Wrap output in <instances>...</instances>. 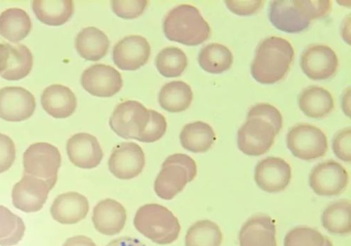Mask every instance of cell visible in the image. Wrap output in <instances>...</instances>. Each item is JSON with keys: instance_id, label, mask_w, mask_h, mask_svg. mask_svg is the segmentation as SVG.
Instances as JSON below:
<instances>
[{"instance_id": "1", "label": "cell", "mask_w": 351, "mask_h": 246, "mask_svg": "<svg viewBox=\"0 0 351 246\" xmlns=\"http://www.w3.org/2000/svg\"><path fill=\"white\" fill-rule=\"evenodd\" d=\"M282 122L280 112L274 106L261 103L252 107L238 132L239 149L250 157L265 155L273 146Z\"/></svg>"}, {"instance_id": "2", "label": "cell", "mask_w": 351, "mask_h": 246, "mask_svg": "<svg viewBox=\"0 0 351 246\" xmlns=\"http://www.w3.org/2000/svg\"><path fill=\"white\" fill-rule=\"evenodd\" d=\"M294 57V48L287 41L279 37L263 40L255 52L252 76L261 84H275L285 78Z\"/></svg>"}, {"instance_id": "3", "label": "cell", "mask_w": 351, "mask_h": 246, "mask_svg": "<svg viewBox=\"0 0 351 246\" xmlns=\"http://www.w3.org/2000/svg\"><path fill=\"white\" fill-rule=\"evenodd\" d=\"M331 2L307 0H279L271 3L269 17L281 32L299 34L306 30L311 21L324 18L331 10Z\"/></svg>"}, {"instance_id": "4", "label": "cell", "mask_w": 351, "mask_h": 246, "mask_svg": "<svg viewBox=\"0 0 351 246\" xmlns=\"http://www.w3.org/2000/svg\"><path fill=\"white\" fill-rule=\"evenodd\" d=\"M167 39L188 46H197L207 41L211 28L199 11L190 5H181L171 10L163 23Z\"/></svg>"}, {"instance_id": "5", "label": "cell", "mask_w": 351, "mask_h": 246, "mask_svg": "<svg viewBox=\"0 0 351 246\" xmlns=\"http://www.w3.org/2000/svg\"><path fill=\"white\" fill-rule=\"evenodd\" d=\"M134 225L146 238L159 245H167L178 238L181 225L177 217L166 207L146 204L136 212Z\"/></svg>"}, {"instance_id": "6", "label": "cell", "mask_w": 351, "mask_h": 246, "mask_svg": "<svg viewBox=\"0 0 351 246\" xmlns=\"http://www.w3.org/2000/svg\"><path fill=\"white\" fill-rule=\"evenodd\" d=\"M197 173V165L193 159L183 153H175L162 165L155 181V192L160 199L171 200L184 190Z\"/></svg>"}, {"instance_id": "7", "label": "cell", "mask_w": 351, "mask_h": 246, "mask_svg": "<svg viewBox=\"0 0 351 246\" xmlns=\"http://www.w3.org/2000/svg\"><path fill=\"white\" fill-rule=\"evenodd\" d=\"M61 166L60 150L49 143L34 144L27 148L23 155V175L44 180L51 190L56 186Z\"/></svg>"}, {"instance_id": "8", "label": "cell", "mask_w": 351, "mask_h": 246, "mask_svg": "<svg viewBox=\"0 0 351 246\" xmlns=\"http://www.w3.org/2000/svg\"><path fill=\"white\" fill-rule=\"evenodd\" d=\"M287 146L296 158L311 161L326 155L328 142L326 134L317 127L300 124L289 130Z\"/></svg>"}, {"instance_id": "9", "label": "cell", "mask_w": 351, "mask_h": 246, "mask_svg": "<svg viewBox=\"0 0 351 246\" xmlns=\"http://www.w3.org/2000/svg\"><path fill=\"white\" fill-rule=\"evenodd\" d=\"M149 118V109L138 102L129 100L115 108L109 125L112 131L121 137L138 141Z\"/></svg>"}, {"instance_id": "10", "label": "cell", "mask_w": 351, "mask_h": 246, "mask_svg": "<svg viewBox=\"0 0 351 246\" xmlns=\"http://www.w3.org/2000/svg\"><path fill=\"white\" fill-rule=\"evenodd\" d=\"M348 183L347 171L333 160L317 165L309 177L311 188L320 197L337 196L345 190Z\"/></svg>"}, {"instance_id": "11", "label": "cell", "mask_w": 351, "mask_h": 246, "mask_svg": "<svg viewBox=\"0 0 351 246\" xmlns=\"http://www.w3.org/2000/svg\"><path fill=\"white\" fill-rule=\"evenodd\" d=\"M145 165V153L142 148L134 142H123L117 145L108 161L110 172L123 180H130L138 176Z\"/></svg>"}, {"instance_id": "12", "label": "cell", "mask_w": 351, "mask_h": 246, "mask_svg": "<svg viewBox=\"0 0 351 246\" xmlns=\"http://www.w3.org/2000/svg\"><path fill=\"white\" fill-rule=\"evenodd\" d=\"M300 65L303 72L310 79L325 80L336 74L339 60L331 47L324 45H313L302 53Z\"/></svg>"}, {"instance_id": "13", "label": "cell", "mask_w": 351, "mask_h": 246, "mask_svg": "<svg viewBox=\"0 0 351 246\" xmlns=\"http://www.w3.org/2000/svg\"><path fill=\"white\" fill-rule=\"evenodd\" d=\"M81 84L93 96L111 98L121 90L123 80L121 74L114 68L96 65L83 72Z\"/></svg>"}, {"instance_id": "14", "label": "cell", "mask_w": 351, "mask_h": 246, "mask_svg": "<svg viewBox=\"0 0 351 246\" xmlns=\"http://www.w3.org/2000/svg\"><path fill=\"white\" fill-rule=\"evenodd\" d=\"M36 102L32 92L21 87L0 89V118L9 122H21L34 113Z\"/></svg>"}, {"instance_id": "15", "label": "cell", "mask_w": 351, "mask_h": 246, "mask_svg": "<svg viewBox=\"0 0 351 246\" xmlns=\"http://www.w3.org/2000/svg\"><path fill=\"white\" fill-rule=\"evenodd\" d=\"M51 190L48 183L37 177L23 175L12 190V202L19 210L25 212L40 210Z\"/></svg>"}, {"instance_id": "16", "label": "cell", "mask_w": 351, "mask_h": 246, "mask_svg": "<svg viewBox=\"0 0 351 246\" xmlns=\"http://www.w3.org/2000/svg\"><path fill=\"white\" fill-rule=\"evenodd\" d=\"M151 51V45L145 38L130 36L114 45L112 59L120 69L136 71L148 63Z\"/></svg>"}, {"instance_id": "17", "label": "cell", "mask_w": 351, "mask_h": 246, "mask_svg": "<svg viewBox=\"0 0 351 246\" xmlns=\"http://www.w3.org/2000/svg\"><path fill=\"white\" fill-rule=\"evenodd\" d=\"M291 178V166L285 160L268 157L256 165L254 179L258 188L268 193L285 190Z\"/></svg>"}, {"instance_id": "18", "label": "cell", "mask_w": 351, "mask_h": 246, "mask_svg": "<svg viewBox=\"0 0 351 246\" xmlns=\"http://www.w3.org/2000/svg\"><path fill=\"white\" fill-rule=\"evenodd\" d=\"M66 150L71 162L82 169L95 168L104 158L98 139L88 133L73 135L67 142Z\"/></svg>"}, {"instance_id": "19", "label": "cell", "mask_w": 351, "mask_h": 246, "mask_svg": "<svg viewBox=\"0 0 351 246\" xmlns=\"http://www.w3.org/2000/svg\"><path fill=\"white\" fill-rule=\"evenodd\" d=\"M127 221V212L119 201L106 199L94 208L93 222L101 234L113 236L121 232Z\"/></svg>"}, {"instance_id": "20", "label": "cell", "mask_w": 351, "mask_h": 246, "mask_svg": "<svg viewBox=\"0 0 351 246\" xmlns=\"http://www.w3.org/2000/svg\"><path fill=\"white\" fill-rule=\"evenodd\" d=\"M90 210L87 199L77 192L58 196L51 207L54 221L63 225H73L84 220Z\"/></svg>"}, {"instance_id": "21", "label": "cell", "mask_w": 351, "mask_h": 246, "mask_svg": "<svg viewBox=\"0 0 351 246\" xmlns=\"http://www.w3.org/2000/svg\"><path fill=\"white\" fill-rule=\"evenodd\" d=\"M241 246H277L275 221L268 215L257 214L242 227Z\"/></svg>"}, {"instance_id": "22", "label": "cell", "mask_w": 351, "mask_h": 246, "mask_svg": "<svg viewBox=\"0 0 351 246\" xmlns=\"http://www.w3.org/2000/svg\"><path fill=\"white\" fill-rule=\"evenodd\" d=\"M41 103L44 110L55 118H66L76 110L77 102L71 89L62 85L47 87L43 93Z\"/></svg>"}, {"instance_id": "23", "label": "cell", "mask_w": 351, "mask_h": 246, "mask_svg": "<svg viewBox=\"0 0 351 246\" xmlns=\"http://www.w3.org/2000/svg\"><path fill=\"white\" fill-rule=\"evenodd\" d=\"M299 105L306 116L316 119L327 116L335 107L330 92L317 86L308 87L301 92Z\"/></svg>"}, {"instance_id": "24", "label": "cell", "mask_w": 351, "mask_h": 246, "mask_svg": "<svg viewBox=\"0 0 351 246\" xmlns=\"http://www.w3.org/2000/svg\"><path fill=\"white\" fill-rule=\"evenodd\" d=\"M107 36L95 27L81 30L75 40V47L81 57L86 60L97 61L104 58L109 49Z\"/></svg>"}, {"instance_id": "25", "label": "cell", "mask_w": 351, "mask_h": 246, "mask_svg": "<svg viewBox=\"0 0 351 246\" xmlns=\"http://www.w3.org/2000/svg\"><path fill=\"white\" fill-rule=\"evenodd\" d=\"M32 5L38 20L51 26L64 25L74 12L71 0H36Z\"/></svg>"}, {"instance_id": "26", "label": "cell", "mask_w": 351, "mask_h": 246, "mask_svg": "<svg viewBox=\"0 0 351 246\" xmlns=\"http://www.w3.org/2000/svg\"><path fill=\"white\" fill-rule=\"evenodd\" d=\"M32 22L23 10L8 9L0 15V35L11 43H17L30 34Z\"/></svg>"}, {"instance_id": "27", "label": "cell", "mask_w": 351, "mask_h": 246, "mask_svg": "<svg viewBox=\"0 0 351 246\" xmlns=\"http://www.w3.org/2000/svg\"><path fill=\"white\" fill-rule=\"evenodd\" d=\"M215 141L213 128L208 123L201 121L189 123L180 134L182 146L195 153L207 152Z\"/></svg>"}, {"instance_id": "28", "label": "cell", "mask_w": 351, "mask_h": 246, "mask_svg": "<svg viewBox=\"0 0 351 246\" xmlns=\"http://www.w3.org/2000/svg\"><path fill=\"white\" fill-rule=\"evenodd\" d=\"M193 99L190 85L183 81H172L165 85L159 94V104L165 111L180 113L187 110Z\"/></svg>"}, {"instance_id": "29", "label": "cell", "mask_w": 351, "mask_h": 246, "mask_svg": "<svg viewBox=\"0 0 351 246\" xmlns=\"http://www.w3.org/2000/svg\"><path fill=\"white\" fill-rule=\"evenodd\" d=\"M198 63L204 71L212 74H220L230 69L233 56L227 47L211 43L200 51Z\"/></svg>"}, {"instance_id": "30", "label": "cell", "mask_w": 351, "mask_h": 246, "mask_svg": "<svg viewBox=\"0 0 351 246\" xmlns=\"http://www.w3.org/2000/svg\"><path fill=\"white\" fill-rule=\"evenodd\" d=\"M351 205L348 200L331 203L322 215V224L329 232L347 234L351 231Z\"/></svg>"}, {"instance_id": "31", "label": "cell", "mask_w": 351, "mask_h": 246, "mask_svg": "<svg viewBox=\"0 0 351 246\" xmlns=\"http://www.w3.org/2000/svg\"><path fill=\"white\" fill-rule=\"evenodd\" d=\"M9 55L5 71L1 74L8 80H19L31 73L34 66V56L26 46L8 44Z\"/></svg>"}, {"instance_id": "32", "label": "cell", "mask_w": 351, "mask_h": 246, "mask_svg": "<svg viewBox=\"0 0 351 246\" xmlns=\"http://www.w3.org/2000/svg\"><path fill=\"white\" fill-rule=\"evenodd\" d=\"M222 233L214 222L206 220L193 224L186 236V246H220Z\"/></svg>"}, {"instance_id": "33", "label": "cell", "mask_w": 351, "mask_h": 246, "mask_svg": "<svg viewBox=\"0 0 351 246\" xmlns=\"http://www.w3.org/2000/svg\"><path fill=\"white\" fill-rule=\"evenodd\" d=\"M156 65L165 78H178L182 75L188 65L186 54L180 48L170 47L162 49L157 56Z\"/></svg>"}, {"instance_id": "34", "label": "cell", "mask_w": 351, "mask_h": 246, "mask_svg": "<svg viewBox=\"0 0 351 246\" xmlns=\"http://www.w3.org/2000/svg\"><path fill=\"white\" fill-rule=\"evenodd\" d=\"M25 231L23 220L8 208L0 205V245L18 244L24 236Z\"/></svg>"}, {"instance_id": "35", "label": "cell", "mask_w": 351, "mask_h": 246, "mask_svg": "<svg viewBox=\"0 0 351 246\" xmlns=\"http://www.w3.org/2000/svg\"><path fill=\"white\" fill-rule=\"evenodd\" d=\"M284 246H333L331 241L317 230L298 227L285 236Z\"/></svg>"}, {"instance_id": "36", "label": "cell", "mask_w": 351, "mask_h": 246, "mask_svg": "<svg viewBox=\"0 0 351 246\" xmlns=\"http://www.w3.org/2000/svg\"><path fill=\"white\" fill-rule=\"evenodd\" d=\"M150 118L138 141L145 143H153L160 140L165 134L167 123L164 115L160 113L149 110Z\"/></svg>"}, {"instance_id": "37", "label": "cell", "mask_w": 351, "mask_h": 246, "mask_svg": "<svg viewBox=\"0 0 351 246\" xmlns=\"http://www.w3.org/2000/svg\"><path fill=\"white\" fill-rule=\"evenodd\" d=\"M147 5L148 1H145V0L111 2L113 12L117 16L125 19H134L140 16Z\"/></svg>"}, {"instance_id": "38", "label": "cell", "mask_w": 351, "mask_h": 246, "mask_svg": "<svg viewBox=\"0 0 351 246\" xmlns=\"http://www.w3.org/2000/svg\"><path fill=\"white\" fill-rule=\"evenodd\" d=\"M351 131L346 128L339 131L332 141V148L338 159L344 162L351 161Z\"/></svg>"}, {"instance_id": "39", "label": "cell", "mask_w": 351, "mask_h": 246, "mask_svg": "<svg viewBox=\"0 0 351 246\" xmlns=\"http://www.w3.org/2000/svg\"><path fill=\"white\" fill-rule=\"evenodd\" d=\"M16 159V146L8 136L0 133V174L8 171Z\"/></svg>"}, {"instance_id": "40", "label": "cell", "mask_w": 351, "mask_h": 246, "mask_svg": "<svg viewBox=\"0 0 351 246\" xmlns=\"http://www.w3.org/2000/svg\"><path fill=\"white\" fill-rule=\"evenodd\" d=\"M225 3L232 13L246 16L256 13L261 8L263 1H226Z\"/></svg>"}, {"instance_id": "41", "label": "cell", "mask_w": 351, "mask_h": 246, "mask_svg": "<svg viewBox=\"0 0 351 246\" xmlns=\"http://www.w3.org/2000/svg\"><path fill=\"white\" fill-rule=\"evenodd\" d=\"M63 246H97V245L89 237L76 236L68 238Z\"/></svg>"}, {"instance_id": "42", "label": "cell", "mask_w": 351, "mask_h": 246, "mask_svg": "<svg viewBox=\"0 0 351 246\" xmlns=\"http://www.w3.org/2000/svg\"><path fill=\"white\" fill-rule=\"evenodd\" d=\"M106 246H145L141 241L137 238L124 236L116 238L110 241Z\"/></svg>"}, {"instance_id": "43", "label": "cell", "mask_w": 351, "mask_h": 246, "mask_svg": "<svg viewBox=\"0 0 351 246\" xmlns=\"http://www.w3.org/2000/svg\"><path fill=\"white\" fill-rule=\"evenodd\" d=\"M8 55L9 50L8 44L0 43V75L6 69Z\"/></svg>"}]
</instances>
